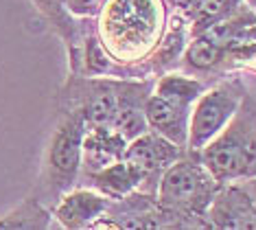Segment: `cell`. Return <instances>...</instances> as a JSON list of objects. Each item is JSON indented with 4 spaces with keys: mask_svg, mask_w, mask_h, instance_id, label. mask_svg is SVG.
Masks as SVG:
<instances>
[{
    "mask_svg": "<svg viewBox=\"0 0 256 230\" xmlns=\"http://www.w3.org/2000/svg\"><path fill=\"white\" fill-rule=\"evenodd\" d=\"M188 42H190L188 22L184 20V16L180 11L173 9L168 14V22H166V29H164L160 44L156 46V51L142 64V75L147 79H158L164 73L178 70Z\"/></svg>",
    "mask_w": 256,
    "mask_h": 230,
    "instance_id": "cell-11",
    "label": "cell"
},
{
    "mask_svg": "<svg viewBox=\"0 0 256 230\" xmlns=\"http://www.w3.org/2000/svg\"><path fill=\"white\" fill-rule=\"evenodd\" d=\"M92 20L103 49L123 75L147 79L142 64L164 35L168 22L166 0H106Z\"/></svg>",
    "mask_w": 256,
    "mask_h": 230,
    "instance_id": "cell-1",
    "label": "cell"
},
{
    "mask_svg": "<svg viewBox=\"0 0 256 230\" xmlns=\"http://www.w3.org/2000/svg\"><path fill=\"white\" fill-rule=\"evenodd\" d=\"M112 199L98 193L92 186H74L68 193H64L53 208V217L62 228L79 230L90 228L101 215H106Z\"/></svg>",
    "mask_w": 256,
    "mask_h": 230,
    "instance_id": "cell-9",
    "label": "cell"
},
{
    "mask_svg": "<svg viewBox=\"0 0 256 230\" xmlns=\"http://www.w3.org/2000/svg\"><path fill=\"white\" fill-rule=\"evenodd\" d=\"M31 3L46 20V25L53 29V33H57L66 42L68 49H72L79 42L81 27L77 25L74 16L68 11L66 0H31Z\"/></svg>",
    "mask_w": 256,
    "mask_h": 230,
    "instance_id": "cell-15",
    "label": "cell"
},
{
    "mask_svg": "<svg viewBox=\"0 0 256 230\" xmlns=\"http://www.w3.org/2000/svg\"><path fill=\"white\" fill-rule=\"evenodd\" d=\"M210 84L200 77L176 73V70L158 77L147 99V105H144L149 129L162 134L171 143L186 149L190 112H193V105L200 99V94Z\"/></svg>",
    "mask_w": 256,
    "mask_h": 230,
    "instance_id": "cell-5",
    "label": "cell"
},
{
    "mask_svg": "<svg viewBox=\"0 0 256 230\" xmlns=\"http://www.w3.org/2000/svg\"><path fill=\"white\" fill-rule=\"evenodd\" d=\"M79 182H84L86 186L96 188L98 193H103L110 199H120V197H127L134 191H140L142 173L130 160L123 158V160L110 164V167L96 171V173H92Z\"/></svg>",
    "mask_w": 256,
    "mask_h": 230,
    "instance_id": "cell-14",
    "label": "cell"
},
{
    "mask_svg": "<svg viewBox=\"0 0 256 230\" xmlns=\"http://www.w3.org/2000/svg\"><path fill=\"white\" fill-rule=\"evenodd\" d=\"M50 210L48 206H44L36 195L26 197L20 206H16L9 215H4L0 219V230L2 228H14V230H42L50 228Z\"/></svg>",
    "mask_w": 256,
    "mask_h": 230,
    "instance_id": "cell-16",
    "label": "cell"
},
{
    "mask_svg": "<svg viewBox=\"0 0 256 230\" xmlns=\"http://www.w3.org/2000/svg\"><path fill=\"white\" fill-rule=\"evenodd\" d=\"M180 68H184L188 75L200 77V79L206 77L208 84H212L219 77L230 73L228 46L210 31H204L190 38V42L186 44Z\"/></svg>",
    "mask_w": 256,
    "mask_h": 230,
    "instance_id": "cell-10",
    "label": "cell"
},
{
    "mask_svg": "<svg viewBox=\"0 0 256 230\" xmlns=\"http://www.w3.org/2000/svg\"><path fill=\"white\" fill-rule=\"evenodd\" d=\"M210 228L254 230L256 228V175L226 182L208 208Z\"/></svg>",
    "mask_w": 256,
    "mask_h": 230,
    "instance_id": "cell-7",
    "label": "cell"
},
{
    "mask_svg": "<svg viewBox=\"0 0 256 230\" xmlns=\"http://www.w3.org/2000/svg\"><path fill=\"white\" fill-rule=\"evenodd\" d=\"M186 149L171 143L162 134L147 129L140 136L127 143L125 149V160H130L134 167L142 173V193L156 195V186L160 182V175L171 167L178 158H182Z\"/></svg>",
    "mask_w": 256,
    "mask_h": 230,
    "instance_id": "cell-8",
    "label": "cell"
},
{
    "mask_svg": "<svg viewBox=\"0 0 256 230\" xmlns=\"http://www.w3.org/2000/svg\"><path fill=\"white\" fill-rule=\"evenodd\" d=\"M127 140L110 125L86 127L84 143H81V175L79 180L88 178L96 171L110 167L125 158Z\"/></svg>",
    "mask_w": 256,
    "mask_h": 230,
    "instance_id": "cell-12",
    "label": "cell"
},
{
    "mask_svg": "<svg viewBox=\"0 0 256 230\" xmlns=\"http://www.w3.org/2000/svg\"><path fill=\"white\" fill-rule=\"evenodd\" d=\"M219 184L256 175V101L246 92L234 116L206 147L195 151Z\"/></svg>",
    "mask_w": 256,
    "mask_h": 230,
    "instance_id": "cell-4",
    "label": "cell"
},
{
    "mask_svg": "<svg viewBox=\"0 0 256 230\" xmlns=\"http://www.w3.org/2000/svg\"><path fill=\"white\" fill-rule=\"evenodd\" d=\"M243 5V0H173L171 7L184 16L188 22L190 38L212 29L219 22L228 20Z\"/></svg>",
    "mask_w": 256,
    "mask_h": 230,
    "instance_id": "cell-13",
    "label": "cell"
},
{
    "mask_svg": "<svg viewBox=\"0 0 256 230\" xmlns=\"http://www.w3.org/2000/svg\"><path fill=\"white\" fill-rule=\"evenodd\" d=\"M219 188L221 184L204 167L200 158L186 151L160 175L156 186V202L166 217L168 228H210L208 208Z\"/></svg>",
    "mask_w": 256,
    "mask_h": 230,
    "instance_id": "cell-2",
    "label": "cell"
},
{
    "mask_svg": "<svg viewBox=\"0 0 256 230\" xmlns=\"http://www.w3.org/2000/svg\"><path fill=\"white\" fill-rule=\"evenodd\" d=\"M86 127L88 125L84 114L72 105L62 103L57 123L46 143L42 169L36 184V197L48 208L60 202L64 193L77 186L81 175V143H84Z\"/></svg>",
    "mask_w": 256,
    "mask_h": 230,
    "instance_id": "cell-3",
    "label": "cell"
},
{
    "mask_svg": "<svg viewBox=\"0 0 256 230\" xmlns=\"http://www.w3.org/2000/svg\"><path fill=\"white\" fill-rule=\"evenodd\" d=\"M246 92H248L246 86H243V81L238 77L224 75V79L219 77L217 81H212L200 94V99L193 105V112H190L186 151L195 153L210 143L234 116Z\"/></svg>",
    "mask_w": 256,
    "mask_h": 230,
    "instance_id": "cell-6",
    "label": "cell"
},
{
    "mask_svg": "<svg viewBox=\"0 0 256 230\" xmlns=\"http://www.w3.org/2000/svg\"><path fill=\"white\" fill-rule=\"evenodd\" d=\"M243 3H246V5H248V7H250V9H252V11H254V14H256V0H243Z\"/></svg>",
    "mask_w": 256,
    "mask_h": 230,
    "instance_id": "cell-18",
    "label": "cell"
},
{
    "mask_svg": "<svg viewBox=\"0 0 256 230\" xmlns=\"http://www.w3.org/2000/svg\"><path fill=\"white\" fill-rule=\"evenodd\" d=\"M106 0H66L68 11L74 18H94Z\"/></svg>",
    "mask_w": 256,
    "mask_h": 230,
    "instance_id": "cell-17",
    "label": "cell"
}]
</instances>
